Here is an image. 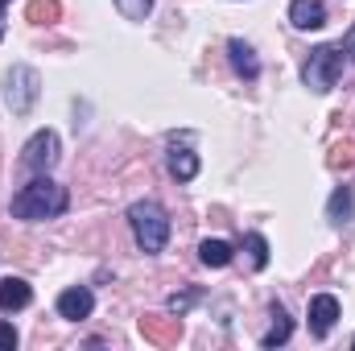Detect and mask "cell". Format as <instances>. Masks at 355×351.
Wrapping results in <instances>:
<instances>
[{
	"label": "cell",
	"mask_w": 355,
	"mask_h": 351,
	"mask_svg": "<svg viewBox=\"0 0 355 351\" xmlns=\"http://www.w3.org/2000/svg\"><path fill=\"white\" fill-rule=\"evenodd\" d=\"M67 207H71L67 186H58L50 174H37L33 182H25V186L12 194V203H8L12 219H21V223H46V219H58Z\"/></svg>",
	"instance_id": "1"
},
{
	"label": "cell",
	"mask_w": 355,
	"mask_h": 351,
	"mask_svg": "<svg viewBox=\"0 0 355 351\" xmlns=\"http://www.w3.org/2000/svg\"><path fill=\"white\" fill-rule=\"evenodd\" d=\"M128 228H132V236H137V248L141 252H166V244H170V232H174V223H170V211L157 203V198H141V203H132L128 207Z\"/></svg>",
	"instance_id": "2"
},
{
	"label": "cell",
	"mask_w": 355,
	"mask_h": 351,
	"mask_svg": "<svg viewBox=\"0 0 355 351\" xmlns=\"http://www.w3.org/2000/svg\"><path fill=\"white\" fill-rule=\"evenodd\" d=\"M37 99H42V75H37V67L12 62L8 75H4V103H8V112L12 116H29L37 108Z\"/></svg>",
	"instance_id": "3"
},
{
	"label": "cell",
	"mask_w": 355,
	"mask_h": 351,
	"mask_svg": "<svg viewBox=\"0 0 355 351\" xmlns=\"http://www.w3.org/2000/svg\"><path fill=\"white\" fill-rule=\"evenodd\" d=\"M339 75H343V46H314L302 62V83L314 95H327L339 83Z\"/></svg>",
	"instance_id": "4"
},
{
	"label": "cell",
	"mask_w": 355,
	"mask_h": 351,
	"mask_svg": "<svg viewBox=\"0 0 355 351\" xmlns=\"http://www.w3.org/2000/svg\"><path fill=\"white\" fill-rule=\"evenodd\" d=\"M58 157H62L58 132H54V128H37V132L25 141V149H21V170H25V174H50V170L58 166Z\"/></svg>",
	"instance_id": "5"
},
{
	"label": "cell",
	"mask_w": 355,
	"mask_h": 351,
	"mask_svg": "<svg viewBox=\"0 0 355 351\" xmlns=\"http://www.w3.org/2000/svg\"><path fill=\"white\" fill-rule=\"evenodd\" d=\"M339 323V298L335 293H314L310 298V335L314 339H327Z\"/></svg>",
	"instance_id": "6"
},
{
	"label": "cell",
	"mask_w": 355,
	"mask_h": 351,
	"mask_svg": "<svg viewBox=\"0 0 355 351\" xmlns=\"http://www.w3.org/2000/svg\"><path fill=\"white\" fill-rule=\"evenodd\" d=\"M91 310H95V293H91L87 285H71V289L58 293V318L83 323V318H91Z\"/></svg>",
	"instance_id": "7"
},
{
	"label": "cell",
	"mask_w": 355,
	"mask_h": 351,
	"mask_svg": "<svg viewBox=\"0 0 355 351\" xmlns=\"http://www.w3.org/2000/svg\"><path fill=\"white\" fill-rule=\"evenodd\" d=\"M141 335L149 339V343H157V348H170V343H178V335H182V318L178 314H145L141 318Z\"/></svg>",
	"instance_id": "8"
},
{
	"label": "cell",
	"mask_w": 355,
	"mask_h": 351,
	"mask_svg": "<svg viewBox=\"0 0 355 351\" xmlns=\"http://www.w3.org/2000/svg\"><path fill=\"white\" fill-rule=\"evenodd\" d=\"M289 25L310 33V29H322L327 25V4L322 0H289Z\"/></svg>",
	"instance_id": "9"
},
{
	"label": "cell",
	"mask_w": 355,
	"mask_h": 351,
	"mask_svg": "<svg viewBox=\"0 0 355 351\" xmlns=\"http://www.w3.org/2000/svg\"><path fill=\"white\" fill-rule=\"evenodd\" d=\"M227 58H232V67H236L240 79H248V83L261 79V58H257V50H252L244 37H232V42H227Z\"/></svg>",
	"instance_id": "10"
},
{
	"label": "cell",
	"mask_w": 355,
	"mask_h": 351,
	"mask_svg": "<svg viewBox=\"0 0 355 351\" xmlns=\"http://www.w3.org/2000/svg\"><path fill=\"white\" fill-rule=\"evenodd\" d=\"M33 302V285L25 281V277H4L0 281V310L4 314H17V310H25Z\"/></svg>",
	"instance_id": "11"
},
{
	"label": "cell",
	"mask_w": 355,
	"mask_h": 351,
	"mask_svg": "<svg viewBox=\"0 0 355 351\" xmlns=\"http://www.w3.org/2000/svg\"><path fill=\"white\" fill-rule=\"evenodd\" d=\"M327 219H331L335 228H347L355 219V190L352 186H335V190H331V198H327Z\"/></svg>",
	"instance_id": "12"
},
{
	"label": "cell",
	"mask_w": 355,
	"mask_h": 351,
	"mask_svg": "<svg viewBox=\"0 0 355 351\" xmlns=\"http://www.w3.org/2000/svg\"><path fill=\"white\" fill-rule=\"evenodd\" d=\"M289 335H293V318L285 314V306H281V302H272V327L265 331L261 348H265V351H272V348H285V343H289Z\"/></svg>",
	"instance_id": "13"
},
{
	"label": "cell",
	"mask_w": 355,
	"mask_h": 351,
	"mask_svg": "<svg viewBox=\"0 0 355 351\" xmlns=\"http://www.w3.org/2000/svg\"><path fill=\"white\" fill-rule=\"evenodd\" d=\"M166 166H170V174H174L178 182H190V178H198V153H190L186 145H170Z\"/></svg>",
	"instance_id": "14"
},
{
	"label": "cell",
	"mask_w": 355,
	"mask_h": 351,
	"mask_svg": "<svg viewBox=\"0 0 355 351\" xmlns=\"http://www.w3.org/2000/svg\"><path fill=\"white\" fill-rule=\"evenodd\" d=\"M232 257H236V252H232L227 240H202V244H198V261L207 264V268H227Z\"/></svg>",
	"instance_id": "15"
},
{
	"label": "cell",
	"mask_w": 355,
	"mask_h": 351,
	"mask_svg": "<svg viewBox=\"0 0 355 351\" xmlns=\"http://www.w3.org/2000/svg\"><path fill=\"white\" fill-rule=\"evenodd\" d=\"M25 17H29L33 25H58V17H62V4H58V0H29Z\"/></svg>",
	"instance_id": "16"
},
{
	"label": "cell",
	"mask_w": 355,
	"mask_h": 351,
	"mask_svg": "<svg viewBox=\"0 0 355 351\" xmlns=\"http://www.w3.org/2000/svg\"><path fill=\"white\" fill-rule=\"evenodd\" d=\"M112 4H116V12L124 21H145L153 12V0H112Z\"/></svg>",
	"instance_id": "17"
},
{
	"label": "cell",
	"mask_w": 355,
	"mask_h": 351,
	"mask_svg": "<svg viewBox=\"0 0 355 351\" xmlns=\"http://www.w3.org/2000/svg\"><path fill=\"white\" fill-rule=\"evenodd\" d=\"M244 248L252 252V264H257V268H268V240L261 232H248V236H244Z\"/></svg>",
	"instance_id": "18"
},
{
	"label": "cell",
	"mask_w": 355,
	"mask_h": 351,
	"mask_svg": "<svg viewBox=\"0 0 355 351\" xmlns=\"http://www.w3.org/2000/svg\"><path fill=\"white\" fill-rule=\"evenodd\" d=\"M194 302H198V289H186V293H174V298H170V314H178V318H182V314H186V310H190Z\"/></svg>",
	"instance_id": "19"
},
{
	"label": "cell",
	"mask_w": 355,
	"mask_h": 351,
	"mask_svg": "<svg viewBox=\"0 0 355 351\" xmlns=\"http://www.w3.org/2000/svg\"><path fill=\"white\" fill-rule=\"evenodd\" d=\"M352 153H355L352 145H335V149H331V170H343V166H352V162H355Z\"/></svg>",
	"instance_id": "20"
},
{
	"label": "cell",
	"mask_w": 355,
	"mask_h": 351,
	"mask_svg": "<svg viewBox=\"0 0 355 351\" xmlns=\"http://www.w3.org/2000/svg\"><path fill=\"white\" fill-rule=\"evenodd\" d=\"M17 348V331H12V323H0V351H12Z\"/></svg>",
	"instance_id": "21"
},
{
	"label": "cell",
	"mask_w": 355,
	"mask_h": 351,
	"mask_svg": "<svg viewBox=\"0 0 355 351\" xmlns=\"http://www.w3.org/2000/svg\"><path fill=\"white\" fill-rule=\"evenodd\" d=\"M343 54H347V58L355 62V25L347 29V33H343Z\"/></svg>",
	"instance_id": "22"
},
{
	"label": "cell",
	"mask_w": 355,
	"mask_h": 351,
	"mask_svg": "<svg viewBox=\"0 0 355 351\" xmlns=\"http://www.w3.org/2000/svg\"><path fill=\"white\" fill-rule=\"evenodd\" d=\"M12 0H0V37H4V8H8Z\"/></svg>",
	"instance_id": "23"
}]
</instances>
